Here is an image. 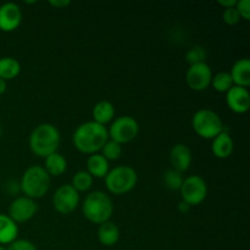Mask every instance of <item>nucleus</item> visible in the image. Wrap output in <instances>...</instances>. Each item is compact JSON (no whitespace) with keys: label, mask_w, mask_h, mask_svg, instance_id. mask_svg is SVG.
<instances>
[{"label":"nucleus","mask_w":250,"mask_h":250,"mask_svg":"<svg viewBox=\"0 0 250 250\" xmlns=\"http://www.w3.org/2000/svg\"><path fill=\"white\" fill-rule=\"evenodd\" d=\"M109 141L107 128L94 121H87L81 124L75 129L72 136V143L80 153L93 155L102 150L104 144Z\"/></svg>","instance_id":"nucleus-1"},{"label":"nucleus","mask_w":250,"mask_h":250,"mask_svg":"<svg viewBox=\"0 0 250 250\" xmlns=\"http://www.w3.org/2000/svg\"><path fill=\"white\" fill-rule=\"evenodd\" d=\"M61 134L58 127L53 124H41L29 134V149L39 158L49 156L56 153L60 146Z\"/></svg>","instance_id":"nucleus-2"},{"label":"nucleus","mask_w":250,"mask_h":250,"mask_svg":"<svg viewBox=\"0 0 250 250\" xmlns=\"http://www.w3.org/2000/svg\"><path fill=\"white\" fill-rule=\"evenodd\" d=\"M82 212L89 222L102 225L111 219L114 214V204L111 198L105 192L93 190L83 200Z\"/></svg>","instance_id":"nucleus-3"},{"label":"nucleus","mask_w":250,"mask_h":250,"mask_svg":"<svg viewBox=\"0 0 250 250\" xmlns=\"http://www.w3.org/2000/svg\"><path fill=\"white\" fill-rule=\"evenodd\" d=\"M51 177L46 173L43 166H29L20 181V189L24 197L36 200L43 198L50 189Z\"/></svg>","instance_id":"nucleus-4"},{"label":"nucleus","mask_w":250,"mask_h":250,"mask_svg":"<svg viewBox=\"0 0 250 250\" xmlns=\"http://www.w3.org/2000/svg\"><path fill=\"white\" fill-rule=\"evenodd\" d=\"M105 187L111 194L122 195L131 192L138 182V175L133 167L120 165L111 168L105 176Z\"/></svg>","instance_id":"nucleus-5"},{"label":"nucleus","mask_w":250,"mask_h":250,"mask_svg":"<svg viewBox=\"0 0 250 250\" xmlns=\"http://www.w3.org/2000/svg\"><path fill=\"white\" fill-rule=\"evenodd\" d=\"M193 131L203 139H214L224 131L225 126L217 112L210 109H200L192 117Z\"/></svg>","instance_id":"nucleus-6"},{"label":"nucleus","mask_w":250,"mask_h":250,"mask_svg":"<svg viewBox=\"0 0 250 250\" xmlns=\"http://www.w3.org/2000/svg\"><path fill=\"white\" fill-rule=\"evenodd\" d=\"M139 133V124L134 117L124 115L114 121L110 125L107 129L109 139L116 142L119 144H127L136 139V137Z\"/></svg>","instance_id":"nucleus-7"},{"label":"nucleus","mask_w":250,"mask_h":250,"mask_svg":"<svg viewBox=\"0 0 250 250\" xmlns=\"http://www.w3.org/2000/svg\"><path fill=\"white\" fill-rule=\"evenodd\" d=\"M182 202L187 203L190 208L202 204L208 195V186L202 176L192 175L185 178L180 189Z\"/></svg>","instance_id":"nucleus-8"},{"label":"nucleus","mask_w":250,"mask_h":250,"mask_svg":"<svg viewBox=\"0 0 250 250\" xmlns=\"http://www.w3.org/2000/svg\"><path fill=\"white\" fill-rule=\"evenodd\" d=\"M53 205L59 214H71L80 205V193L71 185L60 186L53 195Z\"/></svg>","instance_id":"nucleus-9"},{"label":"nucleus","mask_w":250,"mask_h":250,"mask_svg":"<svg viewBox=\"0 0 250 250\" xmlns=\"http://www.w3.org/2000/svg\"><path fill=\"white\" fill-rule=\"evenodd\" d=\"M212 71L207 62L197 63L189 66L186 73V82L187 85L194 92L207 90L211 84Z\"/></svg>","instance_id":"nucleus-10"},{"label":"nucleus","mask_w":250,"mask_h":250,"mask_svg":"<svg viewBox=\"0 0 250 250\" xmlns=\"http://www.w3.org/2000/svg\"><path fill=\"white\" fill-rule=\"evenodd\" d=\"M38 211V205L36 200L28 197H17L12 200L9 207V216L16 224H23L33 219L34 215Z\"/></svg>","instance_id":"nucleus-11"},{"label":"nucleus","mask_w":250,"mask_h":250,"mask_svg":"<svg viewBox=\"0 0 250 250\" xmlns=\"http://www.w3.org/2000/svg\"><path fill=\"white\" fill-rule=\"evenodd\" d=\"M22 22V10L15 2L0 5V31L14 32Z\"/></svg>","instance_id":"nucleus-12"},{"label":"nucleus","mask_w":250,"mask_h":250,"mask_svg":"<svg viewBox=\"0 0 250 250\" xmlns=\"http://www.w3.org/2000/svg\"><path fill=\"white\" fill-rule=\"evenodd\" d=\"M226 104L234 114H246L250 107V94L248 88L233 85L226 93Z\"/></svg>","instance_id":"nucleus-13"},{"label":"nucleus","mask_w":250,"mask_h":250,"mask_svg":"<svg viewBox=\"0 0 250 250\" xmlns=\"http://www.w3.org/2000/svg\"><path fill=\"white\" fill-rule=\"evenodd\" d=\"M193 155L190 149L186 144L178 143L170 150V163L173 170L183 173L192 165Z\"/></svg>","instance_id":"nucleus-14"},{"label":"nucleus","mask_w":250,"mask_h":250,"mask_svg":"<svg viewBox=\"0 0 250 250\" xmlns=\"http://www.w3.org/2000/svg\"><path fill=\"white\" fill-rule=\"evenodd\" d=\"M234 142L232 139L231 134L224 128V131L212 139L211 151L217 159H229L233 154Z\"/></svg>","instance_id":"nucleus-15"},{"label":"nucleus","mask_w":250,"mask_h":250,"mask_svg":"<svg viewBox=\"0 0 250 250\" xmlns=\"http://www.w3.org/2000/svg\"><path fill=\"white\" fill-rule=\"evenodd\" d=\"M232 81L234 85L248 88L250 85V61L249 59H239L233 63L231 68Z\"/></svg>","instance_id":"nucleus-16"},{"label":"nucleus","mask_w":250,"mask_h":250,"mask_svg":"<svg viewBox=\"0 0 250 250\" xmlns=\"http://www.w3.org/2000/svg\"><path fill=\"white\" fill-rule=\"evenodd\" d=\"M19 236V226L9 215L0 214V246H10Z\"/></svg>","instance_id":"nucleus-17"},{"label":"nucleus","mask_w":250,"mask_h":250,"mask_svg":"<svg viewBox=\"0 0 250 250\" xmlns=\"http://www.w3.org/2000/svg\"><path fill=\"white\" fill-rule=\"evenodd\" d=\"M93 121L97 124L105 126L114 121L115 117V106L109 100H100L93 107Z\"/></svg>","instance_id":"nucleus-18"},{"label":"nucleus","mask_w":250,"mask_h":250,"mask_svg":"<svg viewBox=\"0 0 250 250\" xmlns=\"http://www.w3.org/2000/svg\"><path fill=\"white\" fill-rule=\"evenodd\" d=\"M43 167L50 177H59V176L63 175L67 170V160L62 154L56 151V153L46 156Z\"/></svg>","instance_id":"nucleus-19"},{"label":"nucleus","mask_w":250,"mask_h":250,"mask_svg":"<svg viewBox=\"0 0 250 250\" xmlns=\"http://www.w3.org/2000/svg\"><path fill=\"white\" fill-rule=\"evenodd\" d=\"M85 171L93 178H105V176L110 171L109 161L102 154H93V155H89V158H88L87 170Z\"/></svg>","instance_id":"nucleus-20"},{"label":"nucleus","mask_w":250,"mask_h":250,"mask_svg":"<svg viewBox=\"0 0 250 250\" xmlns=\"http://www.w3.org/2000/svg\"><path fill=\"white\" fill-rule=\"evenodd\" d=\"M98 239L104 247H114L120 239V229L117 225L112 221H106L99 225Z\"/></svg>","instance_id":"nucleus-21"},{"label":"nucleus","mask_w":250,"mask_h":250,"mask_svg":"<svg viewBox=\"0 0 250 250\" xmlns=\"http://www.w3.org/2000/svg\"><path fill=\"white\" fill-rule=\"evenodd\" d=\"M21 72V63L11 56L0 58V78L4 81L15 80Z\"/></svg>","instance_id":"nucleus-22"},{"label":"nucleus","mask_w":250,"mask_h":250,"mask_svg":"<svg viewBox=\"0 0 250 250\" xmlns=\"http://www.w3.org/2000/svg\"><path fill=\"white\" fill-rule=\"evenodd\" d=\"M211 85L216 92L219 93H227L232 87H233V81H232L229 72L222 71V72H217L216 75L212 76Z\"/></svg>","instance_id":"nucleus-23"},{"label":"nucleus","mask_w":250,"mask_h":250,"mask_svg":"<svg viewBox=\"0 0 250 250\" xmlns=\"http://www.w3.org/2000/svg\"><path fill=\"white\" fill-rule=\"evenodd\" d=\"M93 181L94 178L89 175L85 170H81L78 172L75 173V176L72 177V182L71 186L77 190L78 193L81 192H88V190L92 188Z\"/></svg>","instance_id":"nucleus-24"},{"label":"nucleus","mask_w":250,"mask_h":250,"mask_svg":"<svg viewBox=\"0 0 250 250\" xmlns=\"http://www.w3.org/2000/svg\"><path fill=\"white\" fill-rule=\"evenodd\" d=\"M183 176L182 173L178 172V171L170 168V170L165 171L163 176V182L165 185V187L170 190H180L182 187L183 183Z\"/></svg>","instance_id":"nucleus-25"},{"label":"nucleus","mask_w":250,"mask_h":250,"mask_svg":"<svg viewBox=\"0 0 250 250\" xmlns=\"http://www.w3.org/2000/svg\"><path fill=\"white\" fill-rule=\"evenodd\" d=\"M102 155L107 161L119 160L120 156L122 155V146L116 143V142L111 141V139H109L102 148Z\"/></svg>","instance_id":"nucleus-26"},{"label":"nucleus","mask_w":250,"mask_h":250,"mask_svg":"<svg viewBox=\"0 0 250 250\" xmlns=\"http://www.w3.org/2000/svg\"><path fill=\"white\" fill-rule=\"evenodd\" d=\"M208 53L203 46L195 45L190 48L189 50L186 53V61L189 63V66L197 65V63L207 62Z\"/></svg>","instance_id":"nucleus-27"},{"label":"nucleus","mask_w":250,"mask_h":250,"mask_svg":"<svg viewBox=\"0 0 250 250\" xmlns=\"http://www.w3.org/2000/svg\"><path fill=\"white\" fill-rule=\"evenodd\" d=\"M222 19H224L225 23L229 24V26H234V24L239 23V21H241V16H239L238 11L236 10V6L225 9L224 14H222Z\"/></svg>","instance_id":"nucleus-28"},{"label":"nucleus","mask_w":250,"mask_h":250,"mask_svg":"<svg viewBox=\"0 0 250 250\" xmlns=\"http://www.w3.org/2000/svg\"><path fill=\"white\" fill-rule=\"evenodd\" d=\"M6 250H38L37 249L36 244L32 243L28 239H16L12 242Z\"/></svg>","instance_id":"nucleus-29"},{"label":"nucleus","mask_w":250,"mask_h":250,"mask_svg":"<svg viewBox=\"0 0 250 250\" xmlns=\"http://www.w3.org/2000/svg\"><path fill=\"white\" fill-rule=\"evenodd\" d=\"M236 10L238 11L241 19L249 21L250 20V1L249 0H239L236 4Z\"/></svg>","instance_id":"nucleus-30"},{"label":"nucleus","mask_w":250,"mask_h":250,"mask_svg":"<svg viewBox=\"0 0 250 250\" xmlns=\"http://www.w3.org/2000/svg\"><path fill=\"white\" fill-rule=\"evenodd\" d=\"M49 4L55 7V9H62V7H67L71 4V1L70 0H55V1L50 0Z\"/></svg>","instance_id":"nucleus-31"},{"label":"nucleus","mask_w":250,"mask_h":250,"mask_svg":"<svg viewBox=\"0 0 250 250\" xmlns=\"http://www.w3.org/2000/svg\"><path fill=\"white\" fill-rule=\"evenodd\" d=\"M217 4L221 5L224 9H229V7H234L237 4V0H219Z\"/></svg>","instance_id":"nucleus-32"},{"label":"nucleus","mask_w":250,"mask_h":250,"mask_svg":"<svg viewBox=\"0 0 250 250\" xmlns=\"http://www.w3.org/2000/svg\"><path fill=\"white\" fill-rule=\"evenodd\" d=\"M189 210H190V207L187 204V203L182 202V200L178 203V211H180L181 214H187Z\"/></svg>","instance_id":"nucleus-33"},{"label":"nucleus","mask_w":250,"mask_h":250,"mask_svg":"<svg viewBox=\"0 0 250 250\" xmlns=\"http://www.w3.org/2000/svg\"><path fill=\"white\" fill-rule=\"evenodd\" d=\"M6 88H7V82L0 78V95L4 94V93L6 92Z\"/></svg>","instance_id":"nucleus-34"},{"label":"nucleus","mask_w":250,"mask_h":250,"mask_svg":"<svg viewBox=\"0 0 250 250\" xmlns=\"http://www.w3.org/2000/svg\"><path fill=\"white\" fill-rule=\"evenodd\" d=\"M0 250H6V248H5V247H2V246H0Z\"/></svg>","instance_id":"nucleus-35"},{"label":"nucleus","mask_w":250,"mask_h":250,"mask_svg":"<svg viewBox=\"0 0 250 250\" xmlns=\"http://www.w3.org/2000/svg\"><path fill=\"white\" fill-rule=\"evenodd\" d=\"M1 133H2V128H1V125H0V136H1Z\"/></svg>","instance_id":"nucleus-36"}]
</instances>
